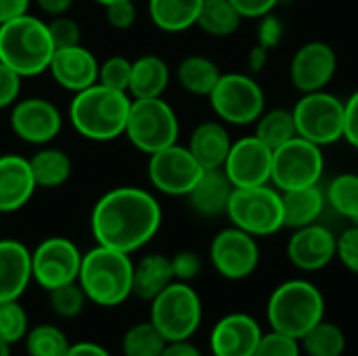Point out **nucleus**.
<instances>
[{"label":"nucleus","mask_w":358,"mask_h":356,"mask_svg":"<svg viewBox=\"0 0 358 356\" xmlns=\"http://www.w3.org/2000/svg\"><path fill=\"white\" fill-rule=\"evenodd\" d=\"M336 239L338 235L321 222L294 229L285 248L287 260L304 273L323 271L336 260Z\"/></svg>","instance_id":"nucleus-18"},{"label":"nucleus","mask_w":358,"mask_h":356,"mask_svg":"<svg viewBox=\"0 0 358 356\" xmlns=\"http://www.w3.org/2000/svg\"><path fill=\"white\" fill-rule=\"evenodd\" d=\"M292 111L298 136L319 147H329L344 138V101L327 92V88L304 92Z\"/></svg>","instance_id":"nucleus-10"},{"label":"nucleus","mask_w":358,"mask_h":356,"mask_svg":"<svg viewBox=\"0 0 358 356\" xmlns=\"http://www.w3.org/2000/svg\"><path fill=\"white\" fill-rule=\"evenodd\" d=\"M29 166L34 172V180L38 185V189H59L63 187L69 178H71V157L57 147L44 145L40 147L31 157H29Z\"/></svg>","instance_id":"nucleus-29"},{"label":"nucleus","mask_w":358,"mask_h":356,"mask_svg":"<svg viewBox=\"0 0 358 356\" xmlns=\"http://www.w3.org/2000/svg\"><path fill=\"white\" fill-rule=\"evenodd\" d=\"M336 258L352 275H358V225H350L336 239Z\"/></svg>","instance_id":"nucleus-42"},{"label":"nucleus","mask_w":358,"mask_h":356,"mask_svg":"<svg viewBox=\"0 0 358 356\" xmlns=\"http://www.w3.org/2000/svg\"><path fill=\"white\" fill-rule=\"evenodd\" d=\"M31 281V250L17 239H0V302L19 300Z\"/></svg>","instance_id":"nucleus-22"},{"label":"nucleus","mask_w":358,"mask_h":356,"mask_svg":"<svg viewBox=\"0 0 358 356\" xmlns=\"http://www.w3.org/2000/svg\"><path fill=\"white\" fill-rule=\"evenodd\" d=\"M149 321L159 329L166 342L191 340L203 321V304L191 283L172 281L151 302Z\"/></svg>","instance_id":"nucleus-7"},{"label":"nucleus","mask_w":358,"mask_h":356,"mask_svg":"<svg viewBox=\"0 0 358 356\" xmlns=\"http://www.w3.org/2000/svg\"><path fill=\"white\" fill-rule=\"evenodd\" d=\"M283 36H285V25H283L281 17H277L275 13L260 17L258 29H256V38H258L256 44L264 46L266 50H273L275 46L281 44Z\"/></svg>","instance_id":"nucleus-43"},{"label":"nucleus","mask_w":358,"mask_h":356,"mask_svg":"<svg viewBox=\"0 0 358 356\" xmlns=\"http://www.w3.org/2000/svg\"><path fill=\"white\" fill-rule=\"evenodd\" d=\"M130 71H132V61L122 55H111L99 65V84L128 92L130 84Z\"/></svg>","instance_id":"nucleus-39"},{"label":"nucleus","mask_w":358,"mask_h":356,"mask_svg":"<svg viewBox=\"0 0 358 356\" xmlns=\"http://www.w3.org/2000/svg\"><path fill=\"white\" fill-rule=\"evenodd\" d=\"M325 199L338 216L358 225V172H342L334 176L327 185Z\"/></svg>","instance_id":"nucleus-34"},{"label":"nucleus","mask_w":358,"mask_h":356,"mask_svg":"<svg viewBox=\"0 0 358 356\" xmlns=\"http://www.w3.org/2000/svg\"><path fill=\"white\" fill-rule=\"evenodd\" d=\"M172 281H174L172 260L164 254H147L138 262H134L132 296L143 302H151Z\"/></svg>","instance_id":"nucleus-27"},{"label":"nucleus","mask_w":358,"mask_h":356,"mask_svg":"<svg viewBox=\"0 0 358 356\" xmlns=\"http://www.w3.org/2000/svg\"><path fill=\"white\" fill-rule=\"evenodd\" d=\"M23 344L27 356H65L71 346L67 334L52 323H40L36 327H29L23 338Z\"/></svg>","instance_id":"nucleus-35"},{"label":"nucleus","mask_w":358,"mask_h":356,"mask_svg":"<svg viewBox=\"0 0 358 356\" xmlns=\"http://www.w3.org/2000/svg\"><path fill=\"white\" fill-rule=\"evenodd\" d=\"M210 105L216 118L231 126H250L266 109V94L256 78L241 71L222 73L210 92Z\"/></svg>","instance_id":"nucleus-8"},{"label":"nucleus","mask_w":358,"mask_h":356,"mask_svg":"<svg viewBox=\"0 0 358 356\" xmlns=\"http://www.w3.org/2000/svg\"><path fill=\"white\" fill-rule=\"evenodd\" d=\"M344 138L358 149V88L344 101Z\"/></svg>","instance_id":"nucleus-47"},{"label":"nucleus","mask_w":358,"mask_h":356,"mask_svg":"<svg viewBox=\"0 0 358 356\" xmlns=\"http://www.w3.org/2000/svg\"><path fill=\"white\" fill-rule=\"evenodd\" d=\"M254 356H302V346L300 340L271 329L268 334H262Z\"/></svg>","instance_id":"nucleus-40"},{"label":"nucleus","mask_w":358,"mask_h":356,"mask_svg":"<svg viewBox=\"0 0 358 356\" xmlns=\"http://www.w3.org/2000/svg\"><path fill=\"white\" fill-rule=\"evenodd\" d=\"M266 63H268V50L264 46H260V44H254L252 50L248 52V67H250V71L258 73V71H262L266 67Z\"/></svg>","instance_id":"nucleus-53"},{"label":"nucleus","mask_w":358,"mask_h":356,"mask_svg":"<svg viewBox=\"0 0 358 356\" xmlns=\"http://www.w3.org/2000/svg\"><path fill=\"white\" fill-rule=\"evenodd\" d=\"M103 8H105V19L113 29H130L136 23L138 10L134 0H117Z\"/></svg>","instance_id":"nucleus-44"},{"label":"nucleus","mask_w":358,"mask_h":356,"mask_svg":"<svg viewBox=\"0 0 358 356\" xmlns=\"http://www.w3.org/2000/svg\"><path fill=\"white\" fill-rule=\"evenodd\" d=\"M203 0H149V19L168 34H180L195 27Z\"/></svg>","instance_id":"nucleus-28"},{"label":"nucleus","mask_w":358,"mask_h":356,"mask_svg":"<svg viewBox=\"0 0 358 356\" xmlns=\"http://www.w3.org/2000/svg\"><path fill=\"white\" fill-rule=\"evenodd\" d=\"M86 304H88V298L78 281L48 292V306H50L52 315L59 319H65V321L78 319L84 313Z\"/></svg>","instance_id":"nucleus-37"},{"label":"nucleus","mask_w":358,"mask_h":356,"mask_svg":"<svg viewBox=\"0 0 358 356\" xmlns=\"http://www.w3.org/2000/svg\"><path fill=\"white\" fill-rule=\"evenodd\" d=\"M38 185L29 159L17 153L0 155V214H13L25 208Z\"/></svg>","instance_id":"nucleus-21"},{"label":"nucleus","mask_w":358,"mask_h":356,"mask_svg":"<svg viewBox=\"0 0 358 356\" xmlns=\"http://www.w3.org/2000/svg\"><path fill=\"white\" fill-rule=\"evenodd\" d=\"M233 138L224 122L210 120L195 126V130L189 136V151L199 162L203 170H220L227 162V155L231 151Z\"/></svg>","instance_id":"nucleus-23"},{"label":"nucleus","mask_w":358,"mask_h":356,"mask_svg":"<svg viewBox=\"0 0 358 356\" xmlns=\"http://www.w3.org/2000/svg\"><path fill=\"white\" fill-rule=\"evenodd\" d=\"M222 170L235 189L271 185L273 149H268L254 134L237 138L231 145V151L227 155Z\"/></svg>","instance_id":"nucleus-16"},{"label":"nucleus","mask_w":358,"mask_h":356,"mask_svg":"<svg viewBox=\"0 0 358 356\" xmlns=\"http://www.w3.org/2000/svg\"><path fill=\"white\" fill-rule=\"evenodd\" d=\"M325 319V298L321 290L306 279L279 283L266 302V321L273 332L300 340Z\"/></svg>","instance_id":"nucleus-5"},{"label":"nucleus","mask_w":358,"mask_h":356,"mask_svg":"<svg viewBox=\"0 0 358 356\" xmlns=\"http://www.w3.org/2000/svg\"><path fill=\"white\" fill-rule=\"evenodd\" d=\"M31 0H0V25L29 13Z\"/></svg>","instance_id":"nucleus-49"},{"label":"nucleus","mask_w":358,"mask_h":356,"mask_svg":"<svg viewBox=\"0 0 358 356\" xmlns=\"http://www.w3.org/2000/svg\"><path fill=\"white\" fill-rule=\"evenodd\" d=\"M29 329V319L19 300L0 302V338L8 344L23 342Z\"/></svg>","instance_id":"nucleus-38"},{"label":"nucleus","mask_w":358,"mask_h":356,"mask_svg":"<svg viewBox=\"0 0 358 356\" xmlns=\"http://www.w3.org/2000/svg\"><path fill=\"white\" fill-rule=\"evenodd\" d=\"M48 19L50 17H59V15H67L69 8L73 6V0H31Z\"/></svg>","instance_id":"nucleus-50"},{"label":"nucleus","mask_w":358,"mask_h":356,"mask_svg":"<svg viewBox=\"0 0 358 356\" xmlns=\"http://www.w3.org/2000/svg\"><path fill=\"white\" fill-rule=\"evenodd\" d=\"M55 44L48 23L36 15H21L0 25V61L21 78H36L48 71Z\"/></svg>","instance_id":"nucleus-4"},{"label":"nucleus","mask_w":358,"mask_h":356,"mask_svg":"<svg viewBox=\"0 0 358 356\" xmlns=\"http://www.w3.org/2000/svg\"><path fill=\"white\" fill-rule=\"evenodd\" d=\"M159 356H203L201 350L191 342V340H178V342H168Z\"/></svg>","instance_id":"nucleus-51"},{"label":"nucleus","mask_w":358,"mask_h":356,"mask_svg":"<svg viewBox=\"0 0 358 356\" xmlns=\"http://www.w3.org/2000/svg\"><path fill=\"white\" fill-rule=\"evenodd\" d=\"M166 338L151 321H141L126 329L122 338V355L124 356H159Z\"/></svg>","instance_id":"nucleus-36"},{"label":"nucleus","mask_w":358,"mask_h":356,"mask_svg":"<svg viewBox=\"0 0 358 356\" xmlns=\"http://www.w3.org/2000/svg\"><path fill=\"white\" fill-rule=\"evenodd\" d=\"M227 218L233 227L258 237H271L283 229L281 191L273 185L233 189Z\"/></svg>","instance_id":"nucleus-9"},{"label":"nucleus","mask_w":358,"mask_h":356,"mask_svg":"<svg viewBox=\"0 0 358 356\" xmlns=\"http://www.w3.org/2000/svg\"><path fill=\"white\" fill-rule=\"evenodd\" d=\"M46 23H48V31H50V38H52L55 48L82 44V29H80V23H78L76 19H71L69 15L50 17Z\"/></svg>","instance_id":"nucleus-41"},{"label":"nucleus","mask_w":358,"mask_h":356,"mask_svg":"<svg viewBox=\"0 0 358 356\" xmlns=\"http://www.w3.org/2000/svg\"><path fill=\"white\" fill-rule=\"evenodd\" d=\"M172 80L170 65L159 55H143L132 61L128 94L130 99H157L164 97Z\"/></svg>","instance_id":"nucleus-26"},{"label":"nucleus","mask_w":358,"mask_h":356,"mask_svg":"<svg viewBox=\"0 0 358 356\" xmlns=\"http://www.w3.org/2000/svg\"><path fill=\"white\" fill-rule=\"evenodd\" d=\"M99 59L82 44L55 48L48 71L52 80L69 92H80L99 82Z\"/></svg>","instance_id":"nucleus-20"},{"label":"nucleus","mask_w":358,"mask_h":356,"mask_svg":"<svg viewBox=\"0 0 358 356\" xmlns=\"http://www.w3.org/2000/svg\"><path fill=\"white\" fill-rule=\"evenodd\" d=\"M96 4H101V6H107V4H111V2H117V0H94Z\"/></svg>","instance_id":"nucleus-55"},{"label":"nucleus","mask_w":358,"mask_h":356,"mask_svg":"<svg viewBox=\"0 0 358 356\" xmlns=\"http://www.w3.org/2000/svg\"><path fill=\"white\" fill-rule=\"evenodd\" d=\"M220 76V67L203 55H189L176 67L178 86L193 97H210Z\"/></svg>","instance_id":"nucleus-30"},{"label":"nucleus","mask_w":358,"mask_h":356,"mask_svg":"<svg viewBox=\"0 0 358 356\" xmlns=\"http://www.w3.org/2000/svg\"><path fill=\"white\" fill-rule=\"evenodd\" d=\"M170 260H172L174 281H185V283H191L193 279H197L199 273H201V266H203L201 258L195 252H191V250L174 254Z\"/></svg>","instance_id":"nucleus-45"},{"label":"nucleus","mask_w":358,"mask_h":356,"mask_svg":"<svg viewBox=\"0 0 358 356\" xmlns=\"http://www.w3.org/2000/svg\"><path fill=\"white\" fill-rule=\"evenodd\" d=\"M23 78L0 61V109H10L21 94Z\"/></svg>","instance_id":"nucleus-46"},{"label":"nucleus","mask_w":358,"mask_h":356,"mask_svg":"<svg viewBox=\"0 0 358 356\" xmlns=\"http://www.w3.org/2000/svg\"><path fill=\"white\" fill-rule=\"evenodd\" d=\"M164 220L157 197L143 187H113L92 206L90 233L96 245L134 254L159 233Z\"/></svg>","instance_id":"nucleus-1"},{"label":"nucleus","mask_w":358,"mask_h":356,"mask_svg":"<svg viewBox=\"0 0 358 356\" xmlns=\"http://www.w3.org/2000/svg\"><path fill=\"white\" fill-rule=\"evenodd\" d=\"M338 71V55L331 44L323 40H313L302 44L289 63L292 84L304 94L315 90H325Z\"/></svg>","instance_id":"nucleus-17"},{"label":"nucleus","mask_w":358,"mask_h":356,"mask_svg":"<svg viewBox=\"0 0 358 356\" xmlns=\"http://www.w3.org/2000/svg\"><path fill=\"white\" fill-rule=\"evenodd\" d=\"M65 356H111V353L96 342H76L69 346Z\"/></svg>","instance_id":"nucleus-52"},{"label":"nucleus","mask_w":358,"mask_h":356,"mask_svg":"<svg viewBox=\"0 0 358 356\" xmlns=\"http://www.w3.org/2000/svg\"><path fill=\"white\" fill-rule=\"evenodd\" d=\"M254 136H258L268 149H279L281 145L289 143L292 138L298 136L296 130V120H294V111L292 109H264L262 115L256 120V132Z\"/></svg>","instance_id":"nucleus-32"},{"label":"nucleus","mask_w":358,"mask_h":356,"mask_svg":"<svg viewBox=\"0 0 358 356\" xmlns=\"http://www.w3.org/2000/svg\"><path fill=\"white\" fill-rule=\"evenodd\" d=\"M233 185L227 178L224 170H203L195 187L189 191L187 201L197 216L216 218L227 216V208L233 195Z\"/></svg>","instance_id":"nucleus-24"},{"label":"nucleus","mask_w":358,"mask_h":356,"mask_svg":"<svg viewBox=\"0 0 358 356\" xmlns=\"http://www.w3.org/2000/svg\"><path fill=\"white\" fill-rule=\"evenodd\" d=\"M80 264V248L61 235L46 237L31 250V279L46 292L78 281Z\"/></svg>","instance_id":"nucleus-13"},{"label":"nucleus","mask_w":358,"mask_h":356,"mask_svg":"<svg viewBox=\"0 0 358 356\" xmlns=\"http://www.w3.org/2000/svg\"><path fill=\"white\" fill-rule=\"evenodd\" d=\"M0 216H2V214H0Z\"/></svg>","instance_id":"nucleus-56"},{"label":"nucleus","mask_w":358,"mask_h":356,"mask_svg":"<svg viewBox=\"0 0 358 356\" xmlns=\"http://www.w3.org/2000/svg\"><path fill=\"white\" fill-rule=\"evenodd\" d=\"M10 348H13V344H8V342H4L2 338H0V356H10Z\"/></svg>","instance_id":"nucleus-54"},{"label":"nucleus","mask_w":358,"mask_h":356,"mask_svg":"<svg viewBox=\"0 0 358 356\" xmlns=\"http://www.w3.org/2000/svg\"><path fill=\"white\" fill-rule=\"evenodd\" d=\"M210 262L222 279L243 281L258 271V239L231 225L229 229H222L214 235L210 243Z\"/></svg>","instance_id":"nucleus-14"},{"label":"nucleus","mask_w":358,"mask_h":356,"mask_svg":"<svg viewBox=\"0 0 358 356\" xmlns=\"http://www.w3.org/2000/svg\"><path fill=\"white\" fill-rule=\"evenodd\" d=\"M8 126L19 141L34 147H44L61 134L63 113L52 101L44 97H29L10 107Z\"/></svg>","instance_id":"nucleus-15"},{"label":"nucleus","mask_w":358,"mask_h":356,"mask_svg":"<svg viewBox=\"0 0 358 356\" xmlns=\"http://www.w3.org/2000/svg\"><path fill=\"white\" fill-rule=\"evenodd\" d=\"M325 172L323 147L296 136L273 151L271 185L277 191H294L319 185Z\"/></svg>","instance_id":"nucleus-11"},{"label":"nucleus","mask_w":358,"mask_h":356,"mask_svg":"<svg viewBox=\"0 0 358 356\" xmlns=\"http://www.w3.org/2000/svg\"><path fill=\"white\" fill-rule=\"evenodd\" d=\"M130 94L92 84L73 94L69 103V124L86 141L109 143L124 136L130 111Z\"/></svg>","instance_id":"nucleus-2"},{"label":"nucleus","mask_w":358,"mask_h":356,"mask_svg":"<svg viewBox=\"0 0 358 356\" xmlns=\"http://www.w3.org/2000/svg\"><path fill=\"white\" fill-rule=\"evenodd\" d=\"M180 122L174 107L164 99H132L124 136L147 155L178 143Z\"/></svg>","instance_id":"nucleus-6"},{"label":"nucleus","mask_w":358,"mask_h":356,"mask_svg":"<svg viewBox=\"0 0 358 356\" xmlns=\"http://www.w3.org/2000/svg\"><path fill=\"white\" fill-rule=\"evenodd\" d=\"M241 21L243 17L239 15V10L233 6L231 0H203L195 25L208 36L227 38L239 29Z\"/></svg>","instance_id":"nucleus-31"},{"label":"nucleus","mask_w":358,"mask_h":356,"mask_svg":"<svg viewBox=\"0 0 358 356\" xmlns=\"http://www.w3.org/2000/svg\"><path fill=\"white\" fill-rule=\"evenodd\" d=\"M260 323L248 313H231L216 321L210 334L214 356H254L262 338Z\"/></svg>","instance_id":"nucleus-19"},{"label":"nucleus","mask_w":358,"mask_h":356,"mask_svg":"<svg viewBox=\"0 0 358 356\" xmlns=\"http://www.w3.org/2000/svg\"><path fill=\"white\" fill-rule=\"evenodd\" d=\"M346 344L344 329L325 319L300 338L302 355L306 356H342L346 353Z\"/></svg>","instance_id":"nucleus-33"},{"label":"nucleus","mask_w":358,"mask_h":356,"mask_svg":"<svg viewBox=\"0 0 358 356\" xmlns=\"http://www.w3.org/2000/svg\"><path fill=\"white\" fill-rule=\"evenodd\" d=\"M132 275L134 262L130 254L94 245L82 254L78 283L88 302L101 308H115L132 298Z\"/></svg>","instance_id":"nucleus-3"},{"label":"nucleus","mask_w":358,"mask_h":356,"mask_svg":"<svg viewBox=\"0 0 358 356\" xmlns=\"http://www.w3.org/2000/svg\"><path fill=\"white\" fill-rule=\"evenodd\" d=\"M281 206H283V229L294 231L319 222V218L327 208V199H325V191L319 185H313L294 191H283Z\"/></svg>","instance_id":"nucleus-25"},{"label":"nucleus","mask_w":358,"mask_h":356,"mask_svg":"<svg viewBox=\"0 0 358 356\" xmlns=\"http://www.w3.org/2000/svg\"><path fill=\"white\" fill-rule=\"evenodd\" d=\"M203 168L193 157L189 147L185 145H170L149 155L147 176L155 191L170 195V197H187L189 191L195 187Z\"/></svg>","instance_id":"nucleus-12"},{"label":"nucleus","mask_w":358,"mask_h":356,"mask_svg":"<svg viewBox=\"0 0 358 356\" xmlns=\"http://www.w3.org/2000/svg\"><path fill=\"white\" fill-rule=\"evenodd\" d=\"M243 19H260L268 13H275L281 0H231Z\"/></svg>","instance_id":"nucleus-48"}]
</instances>
